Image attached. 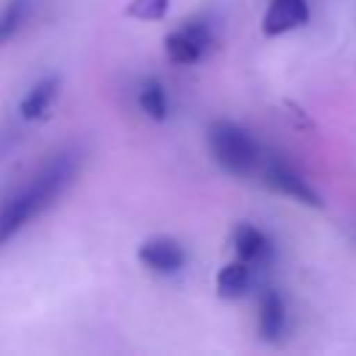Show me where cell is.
Returning a JSON list of instances; mask_svg holds the SVG:
<instances>
[{"mask_svg": "<svg viewBox=\"0 0 356 356\" xmlns=\"http://www.w3.org/2000/svg\"><path fill=\"white\" fill-rule=\"evenodd\" d=\"M136 259L147 270H153L159 275H172L186 264L184 245L178 239H172V236H150V239H145L139 245V250H136Z\"/></svg>", "mask_w": 356, "mask_h": 356, "instance_id": "obj_5", "label": "cell"}, {"mask_svg": "<svg viewBox=\"0 0 356 356\" xmlns=\"http://www.w3.org/2000/svg\"><path fill=\"white\" fill-rule=\"evenodd\" d=\"M167 11H170V0H131V3L125 6V14H128V17L145 19V22L161 19Z\"/></svg>", "mask_w": 356, "mask_h": 356, "instance_id": "obj_13", "label": "cell"}, {"mask_svg": "<svg viewBox=\"0 0 356 356\" xmlns=\"http://www.w3.org/2000/svg\"><path fill=\"white\" fill-rule=\"evenodd\" d=\"M214 161L231 175H250L261 164L259 142L231 120H214L206 131Z\"/></svg>", "mask_w": 356, "mask_h": 356, "instance_id": "obj_2", "label": "cell"}, {"mask_svg": "<svg viewBox=\"0 0 356 356\" xmlns=\"http://www.w3.org/2000/svg\"><path fill=\"white\" fill-rule=\"evenodd\" d=\"M83 153L78 147H64L53 153L22 186H17L11 195L3 197L0 203V245L8 242L19 228H25L33 217L47 211L61 192L75 181L81 170Z\"/></svg>", "mask_w": 356, "mask_h": 356, "instance_id": "obj_1", "label": "cell"}, {"mask_svg": "<svg viewBox=\"0 0 356 356\" xmlns=\"http://www.w3.org/2000/svg\"><path fill=\"white\" fill-rule=\"evenodd\" d=\"M211 44H214V33L203 19H189L164 36V53L170 64H178V67L200 61L211 50Z\"/></svg>", "mask_w": 356, "mask_h": 356, "instance_id": "obj_3", "label": "cell"}, {"mask_svg": "<svg viewBox=\"0 0 356 356\" xmlns=\"http://www.w3.org/2000/svg\"><path fill=\"white\" fill-rule=\"evenodd\" d=\"M231 245H234L236 259L248 261L250 267L267 264L273 259V242H270V236L261 228L250 225V222H239L231 231Z\"/></svg>", "mask_w": 356, "mask_h": 356, "instance_id": "obj_7", "label": "cell"}, {"mask_svg": "<svg viewBox=\"0 0 356 356\" xmlns=\"http://www.w3.org/2000/svg\"><path fill=\"white\" fill-rule=\"evenodd\" d=\"M261 178L270 189L281 192V195H289L295 197L298 203H306L312 209H323V200L320 195L306 184V178L300 172H295L286 161H278V159H270L264 167H261Z\"/></svg>", "mask_w": 356, "mask_h": 356, "instance_id": "obj_4", "label": "cell"}, {"mask_svg": "<svg viewBox=\"0 0 356 356\" xmlns=\"http://www.w3.org/2000/svg\"><path fill=\"white\" fill-rule=\"evenodd\" d=\"M309 22V6L306 0H270L264 17H261V33L264 36H281Z\"/></svg>", "mask_w": 356, "mask_h": 356, "instance_id": "obj_6", "label": "cell"}, {"mask_svg": "<svg viewBox=\"0 0 356 356\" xmlns=\"http://www.w3.org/2000/svg\"><path fill=\"white\" fill-rule=\"evenodd\" d=\"M136 103H139V108L145 111V117H150V120H156V122L167 120L170 103H167V92H164L161 81L145 78V81L139 83V89H136Z\"/></svg>", "mask_w": 356, "mask_h": 356, "instance_id": "obj_11", "label": "cell"}, {"mask_svg": "<svg viewBox=\"0 0 356 356\" xmlns=\"http://www.w3.org/2000/svg\"><path fill=\"white\" fill-rule=\"evenodd\" d=\"M31 11V0H8L0 11V47L17 36V31L25 25Z\"/></svg>", "mask_w": 356, "mask_h": 356, "instance_id": "obj_12", "label": "cell"}, {"mask_svg": "<svg viewBox=\"0 0 356 356\" xmlns=\"http://www.w3.org/2000/svg\"><path fill=\"white\" fill-rule=\"evenodd\" d=\"M250 278H253V267L242 259L228 261L225 267H220L214 284H217V295L225 300H236L250 289Z\"/></svg>", "mask_w": 356, "mask_h": 356, "instance_id": "obj_10", "label": "cell"}, {"mask_svg": "<svg viewBox=\"0 0 356 356\" xmlns=\"http://www.w3.org/2000/svg\"><path fill=\"white\" fill-rule=\"evenodd\" d=\"M286 331V303L275 289H264L259 298V334L264 342H278Z\"/></svg>", "mask_w": 356, "mask_h": 356, "instance_id": "obj_9", "label": "cell"}, {"mask_svg": "<svg viewBox=\"0 0 356 356\" xmlns=\"http://www.w3.org/2000/svg\"><path fill=\"white\" fill-rule=\"evenodd\" d=\"M58 86H61V78H58V75H42V78L25 92V97L19 100V117L28 120V122L42 120V117L50 111V106L56 103Z\"/></svg>", "mask_w": 356, "mask_h": 356, "instance_id": "obj_8", "label": "cell"}]
</instances>
